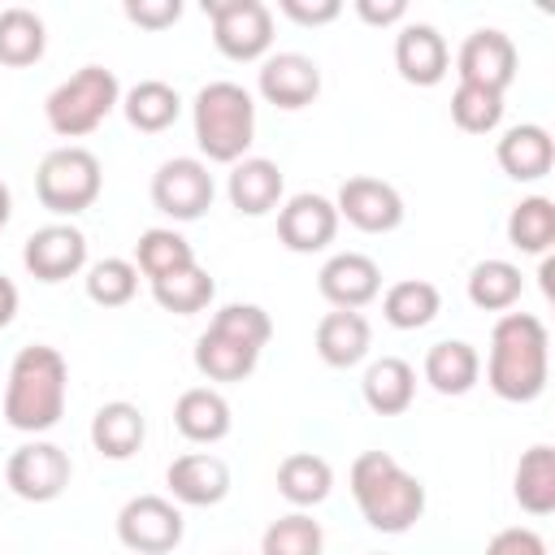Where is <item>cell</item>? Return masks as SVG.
Segmentation results:
<instances>
[{
	"label": "cell",
	"instance_id": "1",
	"mask_svg": "<svg viewBox=\"0 0 555 555\" xmlns=\"http://www.w3.org/2000/svg\"><path fill=\"white\" fill-rule=\"evenodd\" d=\"M551 377V334L533 312H503L490 330L486 382L507 403H533Z\"/></svg>",
	"mask_w": 555,
	"mask_h": 555
},
{
	"label": "cell",
	"instance_id": "2",
	"mask_svg": "<svg viewBox=\"0 0 555 555\" xmlns=\"http://www.w3.org/2000/svg\"><path fill=\"white\" fill-rule=\"evenodd\" d=\"M65 390H69V369L56 347H22L9 364V386H4V421L22 434H43L65 416Z\"/></svg>",
	"mask_w": 555,
	"mask_h": 555
},
{
	"label": "cell",
	"instance_id": "3",
	"mask_svg": "<svg viewBox=\"0 0 555 555\" xmlns=\"http://www.w3.org/2000/svg\"><path fill=\"white\" fill-rule=\"evenodd\" d=\"M351 494L360 516L377 533H408L425 512V486L390 451H364L351 460Z\"/></svg>",
	"mask_w": 555,
	"mask_h": 555
},
{
	"label": "cell",
	"instance_id": "4",
	"mask_svg": "<svg viewBox=\"0 0 555 555\" xmlns=\"http://www.w3.org/2000/svg\"><path fill=\"white\" fill-rule=\"evenodd\" d=\"M191 126H195V143L208 160L238 165L256 139V104H251L247 87L217 78L195 91Z\"/></svg>",
	"mask_w": 555,
	"mask_h": 555
},
{
	"label": "cell",
	"instance_id": "5",
	"mask_svg": "<svg viewBox=\"0 0 555 555\" xmlns=\"http://www.w3.org/2000/svg\"><path fill=\"white\" fill-rule=\"evenodd\" d=\"M117 104H121L117 74L104 69V65H82L78 74H69V78L43 100V117H48L52 134H61V139H82V134H91Z\"/></svg>",
	"mask_w": 555,
	"mask_h": 555
},
{
	"label": "cell",
	"instance_id": "6",
	"mask_svg": "<svg viewBox=\"0 0 555 555\" xmlns=\"http://www.w3.org/2000/svg\"><path fill=\"white\" fill-rule=\"evenodd\" d=\"M100 186H104V173H100V160L95 152L78 147V143H65V147H52L39 169H35V195L48 212L56 217H74V212H87L95 199H100Z\"/></svg>",
	"mask_w": 555,
	"mask_h": 555
},
{
	"label": "cell",
	"instance_id": "7",
	"mask_svg": "<svg viewBox=\"0 0 555 555\" xmlns=\"http://www.w3.org/2000/svg\"><path fill=\"white\" fill-rule=\"evenodd\" d=\"M212 43L230 61H260L273 43V13L260 0H204Z\"/></svg>",
	"mask_w": 555,
	"mask_h": 555
},
{
	"label": "cell",
	"instance_id": "8",
	"mask_svg": "<svg viewBox=\"0 0 555 555\" xmlns=\"http://www.w3.org/2000/svg\"><path fill=\"white\" fill-rule=\"evenodd\" d=\"M117 538L130 555H169L182 542V512L160 494H134L117 512Z\"/></svg>",
	"mask_w": 555,
	"mask_h": 555
},
{
	"label": "cell",
	"instance_id": "9",
	"mask_svg": "<svg viewBox=\"0 0 555 555\" xmlns=\"http://www.w3.org/2000/svg\"><path fill=\"white\" fill-rule=\"evenodd\" d=\"M212 173L195 156H173L152 173V204L173 221H195L212 208Z\"/></svg>",
	"mask_w": 555,
	"mask_h": 555
},
{
	"label": "cell",
	"instance_id": "10",
	"mask_svg": "<svg viewBox=\"0 0 555 555\" xmlns=\"http://www.w3.org/2000/svg\"><path fill=\"white\" fill-rule=\"evenodd\" d=\"M69 455L56 447V442H22L13 455H9V464H4V481H9V490L17 494V499H26V503H52V499H61L65 494V486H69Z\"/></svg>",
	"mask_w": 555,
	"mask_h": 555
},
{
	"label": "cell",
	"instance_id": "11",
	"mask_svg": "<svg viewBox=\"0 0 555 555\" xmlns=\"http://www.w3.org/2000/svg\"><path fill=\"white\" fill-rule=\"evenodd\" d=\"M338 221L347 217V225L364 230V234H390L399 221H403V195L382 182V178H369V173H356L338 186Z\"/></svg>",
	"mask_w": 555,
	"mask_h": 555
},
{
	"label": "cell",
	"instance_id": "12",
	"mask_svg": "<svg viewBox=\"0 0 555 555\" xmlns=\"http://www.w3.org/2000/svg\"><path fill=\"white\" fill-rule=\"evenodd\" d=\"M455 74L468 87H486V91L503 95L512 87V78H516V43L494 26H481L460 43Z\"/></svg>",
	"mask_w": 555,
	"mask_h": 555
},
{
	"label": "cell",
	"instance_id": "13",
	"mask_svg": "<svg viewBox=\"0 0 555 555\" xmlns=\"http://www.w3.org/2000/svg\"><path fill=\"white\" fill-rule=\"evenodd\" d=\"M22 264L39 282H65L87 264V234L69 221L39 225L22 247Z\"/></svg>",
	"mask_w": 555,
	"mask_h": 555
},
{
	"label": "cell",
	"instance_id": "14",
	"mask_svg": "<svg viewBox=\"0 0 555 555\" xmlns=\"http://www.w3.org/2000/svg\"><path fill=\"white\" fill-rule=\"evenodd\" d=\"M334 234H338V208L317 191H299L278 208V238L286 251H299V256L321 251L334 243Z\"/></svg>",
	"mask_w": 555,
	"mask_h": 555
},
{
	"label": "cell",
	"instance_id": "15",
	"mask_svg": "<svg viewBox=\"0 0 555 555\" xmlns=\"http://www.w3.org/2000/svg\"><path fill=\"white\" fill-rule=\"evenodd\" d=\"M256 87L273 108L295 113L321 95V65L304 52H273V56H264Z\"/></svg>",
	"mask_w": 555,
	"mask_h": 555
},
{
	"label": "cell",
	"instance_id": "16",
	"mask_svg": "<svg viewBox=\"0 0 555 555\" xmlns=\"http://www.w3.org/2000/svg\"><path fill=\"white\" fill-rule=\"evenodd\" d=\"M317 291H321L334 308L356 312V308H364V304L377 299V291H382V269H377V260H369L364 251H338V256H330V260L321 264Z\"/></svg>",
	"mask_w": 555,
	"mask_h": 555
},
{
	"label": "cell",
	"instance_id": "17",
	"mask_svg": "<svg viewBox=\"0 0 555 555\" xmlns=\"http://www.w3.org/2000/svg\"><path fill=\"white\" fill-rule=\"evenodd\" d=\"M395 69L412 87H438L451 69V52H447V39L438 35V26L408 22L395 39Z\"/></svg>",
	"mask_w": 555,
	"mask_h": 555
},
{
	"label": "cell",
	"instance_id": "18",
	"mask_svg": "<svg viewBox=\"0 0 555 555\" xmlns=\"http://www.w3.org/2000/svg\"><path fill=\"white\" fill-rule=\"evenodd\" d=\"M169 481V494L186 507H212L230 494V468L221 455H208V451H186L169 464L165 473Z\"/></svg>",
	"mask_w": 555,
	"mask_h": 555
},
{
	"label": "cell",
	"instance_id": "19",
	"mask_svg": "<svg viewBox=\"0 0 555 555\" xmlns=\"http://www.w3.org/2000/svg\"><path fill=\"white\" fill-rule=\"evenodd\" d=\"M494 160H499V169H503L507 178H516V182H538V178H546L551 165H555V139H551L546 126H533V121L512 126V130H503V139L494 143Z\"/></svg>",
	"mask_w": 555,
	"mask_h": 555
},
{
	"label": "cell",
	"instance_id": "20",
	"mask_svg": "<svg viewBox=\"0 0 555 555\" xmlns=\"http://www.w3.org/2000/svg\"><path fill=\"white\" fill-rule=\"evenodd\" d=\"M225 195L230 204L243 212V217H264L278 208L282 199V169L264 156H243L234 169H230V182H225Z\"/></svg>",
	"mask_w": 555,
	"mask_h": 555
},
{
	"label": "cell",
	"instance_id": "21",
	"mask_svg": "<svg viewBox=\"0 0 555 555\" xmlns=\"http://www.w3.org/2000/svg\"><path fill=\"white\" fill-rule=\"evenodd\" d=\"M173 425L186 442H221L230 434V403L212 386H191L173 403Z\"/></svg>",
	"mask_w": 555,
	"mask_h": 555
},
{
	"label": "cell",
	"instance_id": "22",
	"mask_svg": "<svg viewBox=\"0 0 555 555\" xmlns=\"http://www.w3.org/2000/svg\"><path fill=\"white\" fill-rule=\"evenodd\" d=\"M369 343H373V330L360 312H325L317 321V356L330 364V369H351L369 356Z\"/></svg>",
	"mask_w": 555,
	"mask_h": 555
},
{
	"label": "cell",
	"instance_id": "23",
	"mask_svg": "<svg viewBox=\"0 0 555 555\" xmlns=\"http://www.w3.org/2000/svg\"><path fill=\"white\" fill-rule=\"evenodd\" d=\"M360 390H364V403L377 416H399L416 399V369L408 360H399V356H382V360H373L364 369Z\"/></svg>",
	"mask_w": 555,
	"mask_h": 555
},
{
	"label": "cell",
	"instance_id": "24",
	"mask_svg": "<svg viewBox=\"0 0 555 555\" xmlns=\"http://www.w3.org/2000/svg\"><path fill=\"white\" fill-rule=\"evenodd\" d=\"M481 377V356L464 338H442L425 351V382L438 395H468Z\"/></svg>",
	"mask_w": 555,
	"mask_h": 555
},
{
	"label": "cell",
	"instance_id": "25",
	"mask_svg": "<svg viewBox=\"0 0 555 555\" xmlns=\"http://www.w3.org/2000/svg\"><path fill=\"white\" fill-rule=\"evenodd\" d=\"M143 434H147V421L134 403L126 399H113L104 403L95 416H91V447L104 455V460H130L139 447H143Z\"/></svg>",
	"mask_w": 555,
	"mask_h": 555
},
{
	"label": "cell",
	"instance_id": "26",
	"mask_svg": "<svg viewBox=\"0 0 555 555\" xmlns=\"http://www.w3.org/2000/svg\"><path fill=\"white\" fill-rule=\"evenodd\" d=\"M121 113H126V121H130L134 130L160 134V130H169V126L178 121L182 95H178L169 82H160V78H143V82H134V87L121 95Z\"/></svg>",
	"mask_w": 555,
	"mask_h": 555
},
{
	"label": "cell",
	"instance_id": "27",
	"mask_svg": "<svg viewBox=\"0 0 555 555\" xmlns=\"http://www.w3.org/2000/svg\"><path fill=\"white\" fill-rule=\"evenodd\" d=\"M334 486V468L312 455V451H295L278 464V494L295 507H317Z\"/></svg>",
	"mask_w": 555,
	"mask_h": 555
},
{
	"label": "cell",
	"instance_id": "28",
	"mask_svg": "<svg viewBox=\"0 0 555 555\" xmlns=\"http://www.w3.org/2000/svg\"><path fill=\"white\" fill-rule=\"evenodd\" d=\"M516 503L529 516L555 512V447L533 442L516 464Z\"/></svg>",
	"mask_w": 555,
	"mask_h": 555
},
{
	"label": "cell",
	"instance_id": "29",
	"mask_svg": "<svg viewBox=\"0 0 555 555\" xmlns=\"http://www.w3.org/2000/svg\"><path fill=\"white\" fill-rule=\"evenodd\" d=\"M48 48V30H43V17L35 9H0V65H35Z\"/></svg>",
	"mask_w": 555,
	"mask_h": 555
},
{
	"label": "cell",
	"instance_id": "30",
	"mask_svg": "<svg viewBox=\"0 0 555 555\" xmlns=\"http://www.w3.org/2000/svg\"><path fill=\"white\" fill-rule=\"evenodd\" d=\"M438 308H442V295L425 278H403L382 295V317L395 330H421V325H429L438 317Z\"/></svg>",
	"mask_w": 555,
	"mask_h": 555
},
{
	"label": "cell",
	"instance_id": "31",
	"mask_svg": "<svg viewBox=\"0 0 555 555\" xmlns=\"http://www.w3.org/2000/svg\"><path fill=\"white\" fill-rule=\"evenodd\" d=\"M520 291H525V278H520V269L512 260H481L468 273V304L481 308V312L516 308Z\"/></svg>",
	"mask_w": 555,
	"mask_h": 555
},
{
	"label": "cell",
	"instance_id": "32",
	"mask_svg": "<svg viewBox=\"0 0 555 555\" xmlns=\"http://www.w3.org/2000/svg\"><path fill=\"white\" fill-rule=\"evenodd\" d=\"M507 243L529 256H546L555 243V204L546 195H529L507 212Z\"/></svg>",
	"mask_w": 555,
	"mask_h": 555
},
{
	"label": "cell",
	"instance_id": "33",
	"mask_svg": "<svg viewBox=\"0 0 555 555\" xmlns=\"http://www.w3.org/2000/svg\"><path fill=\"white\" fill-rule=\"evenodd\" d=\"M186 264H195V251H191V243L178 230L156 225V230H143L139 234V243H134V269L147 273L152 282L156 278H169V273H178Z\"/></svg>",
	"mask_w": 555,
	"mask_h": 555
},
{
	"label": "cell",
	"instance_id": "34",
	"mask_svg": "<svg viewBox=\"0 0 555 555\" xmlns=\"http://www.w3.org/2000/svg\"><path fill=\"white\" fill-rule=\"evenodd\" d=\"M212 295H217V282H212L208 269H199V264H186V269H178V273L152 282V299H156L165 312H173V317H191V312L208 308Z\"/></svg>",
	"mask_w": 555,
	"mask_h": 555
},
{
	"label": "cell",
	"instance_id": "35",
	"mask_svg": "<svg viewBox=\"0 0 555 555\" xmlns=\"http://www.w3.org/2000/svg\"><path fill=\"white\" fill-rule=\"evenodd\" d=\"M256 356L260 351H251V347H243L234 338H221L212 330H204L199 343H195V369L208 382H243L256 369Z\"/></svg>",
	"mask_w": 555,
	"mask_h": 555
},
{
	"label": "cell",
	"instance_id": "36",
	"mask_svg": "<svg viewBox=\"0 0 555 555\" xmlns=\"http://www.w3.org/2000/svg\"><path fill=\"white\" fill-rule=\"evenodd\" d=\"M321 546H325V533L308 512L278 516L260 538V555H321Z\"/></svg>",
	"mask_w": 555,
	"mask_h": 555
},
{
	"label": "cell",
	"instance_id": "37",
	"mask_svg": "<svg viewBox=\"0 0 555 555\" xmlns=\"http://www.w3.org/2000/svg\"><path fill=\"white\" fill-rule=\"evenodd\" d=\"M139 291V269L121 256H108V260H95L87 269V299L100 304V308H121L130 304Z\"/></svg>",
	"mask_w": 555,
	"mask_h": 555
},
{
	"label": "cell",
	"instance_id": "38",
	"mask_svg": "<svg viewBox=\"0 0 555 555\" xmlns=\"http://www.w3.org/2000/svg\"><path fill=\"white\" fill-rule=\"evenodd\" d=\"M451 121L464 134H490L503 121V95L499 91H486V87L460 82L455 95H451Z\"/></svg>",
	"mask_w": 555,
	"mask_h": 555
},
{
	"label": "cell",
	"instance_id": "39",
	"mask_svg": "<svg viewBox=\"0 0 555 555\" xmlns=\"http://www.w3.org/2000/svg\"><path fill=\"white\" fill-rule=\"evenodd\" d=\"M208 330L221 334V338H234V343H243V347H251V351H260V347L273 338V321H269V312L256 308V304H225V308L208 321Z\"/></svg>",
	"mask_w": 555,
	"mask_h": 555
},
{
	"label": "cell",
	"instance_id": "40",
	"mask_svg": "<svg viewBox=\"0 0 555 555\" xmlns=\"http://www.w3.org/2000/svg\"><path fill=\"white\" fill-rule=\"evenodd\" d=\"M126 17L143 30H165L182 17V0H126Z\"/></svg>",
	"mask_w": 555,
	"mask_h": 555
},
{
	"label": "cell",
	"instance_id": "41",
	"mask_svg": "<svg viewBox=\"0 0 555 555\" xmlns=\"http://www.w3.org/2000/svg\"><path fill=\"white\" fill-rule=\"evenodd\" d=\"M486 555H546V542H542L533 529L512 525V529H499V533L490 538Z\"/></svg>",
	"mask_w": 555,
	"mask_h": 555
},
{
	"label": "cell",
	"instance_id": "42",
	"mask_svg": "<svg viewBox=\"0 0 555 555\" xmlns=\"http://www.w3.org/2000/svg\"><path fill=\"white\" fill-rule=\"evenodd\" d=\"M278 9L299 26H325V22H334L343 13L338 0H278Z\"/></svg>",
	"mask_w": 555,
	"mask_h": 555
},
{
	"label": "cell",
	"instance_id": "43",
	"mask_svg": "<svg viewBox=\"0 0 555 555\" xmlns=\"http://www.w3.org/2000/svg\"><path fill=\"white\" fill-rule=\"evenodd\" d=\"M356 17L369 26H395L408 17V4L403 0H356Z\"/></svg>",
	"mask_w": 555,
	"mask_h": 555
},
{
	"label": "cell",
	"instance_id": "44",
	"mask_svg": "<svg viewBox=\"0 0 555 555\" xmlns=\"http://www.w3.org/2000/svg\"><path fill=\"white\" fill-rule=\"evenodd\" d=\"M13 317H17V286L0 273V330H4Z\"/></svg>",
	"mask_w": 555,
	"mask_h": 555
},
{
	"label": "cell",
	"instance_id": "45",
	"mask_svg": "<svg viewBox=\"0 0 555 555\" xmlns=\"http://www.w3.org/2000/svg\"><path fill=\"white\" fill-rule=\"evenodd\" d=\"M9 212H13V195H9V186L0 182V230H4V221H9Z\"/></svg>",
	"mask_w": 555,
	"mask_h": 555
}]
</instances>
